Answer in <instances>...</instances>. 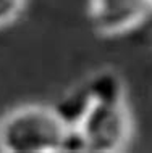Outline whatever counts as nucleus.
Returning a JSON list of instances; mask_svg holds the SVG:
<instances>
[{
	"label": "nucleus",
	"instance_id": "nucleus-6",
	"mask_svg": "<svg viewBox=\"0 0 152 153\" xmlns=\"http://www.w3.org/2000/svg\"><path fill=\"white\" fill-rule=\"evenodd\" d=\"M26 0H0V27L15 23L24 10Z\"/></svg>",
	"mask_w": 152,
	"mask_h": 153
},
{
	"label": "nucleus",
	"instance_id": "nucleus-2",
	"mask_svg": "<svg viewBox=\"0 0 152 153\" xmlns=\"http://www.w3.org/2000/svg\"><path fill=\"white\" fill-rule=\"evenodd\" d=\"M78 127L84 134L88 152L92 153L125 150L133 132L126 103H92Z\"/></svg>",
	"mask_w": 152,
	"mask_h": 153
},
{
	"label": "nucleus",
	"instance_id": "nucleus-4",
	"mask_svg": "<svg viewBox=\"0 0 152 153\" xmlns=\"http://www.w3.org/2000/svg\"><path fill=\"white\" fill-rule=\"evenodd\" d=\"M84 85L92 103H126L123 79L113 69H100L92 74Z\"/></svg>",
	"mask_w": 152,
	"mask_h": 153
},
{
	"label": "nucleus",
	"instance_id": "nucleus-5",
	"mask_svg": "<svg viewBox=\"0 0 152 153\" xmlns=\"http://www.w3.org/2000/svg\"><path fill=\"white\" fill-rule=\"evenodd\" d=\"M91 105L92 98L89 97L86 85L81 84L76 89H73L71 92H68L53 108L67 126H79V123L83 121Z\"/></svg>",
	"mask_w": 152,
	"mask_h": 153
},
{
	"label": "nucleus",
	"instance_id": "nucleus-1",
	"mask_svg": "<svg viewBox=\"0 0 152 153\" xmlns=\"http://www.w3.org/2000/svg\"><path fill=\"white\" fill-rule=\"evenodd\" d=\"M67 124L53 106L24 105L0 119V152L61 153Z\"/></svg>",
	"mask_w": 152,
	"mask_h": 153
},
{
	"label": "nucleus",
	"instance_id": "nucleus-7",
	"mask_svg": "<svg viewBox=\"0 0 152 153\" xmlns=\"http://www.w3.org/2000/svg\"><path fill=\"white\" fill-rule=\"evenodd\" d=\"M151 3H152V0H151Z\"/></svg>",
	"mask_w": 152,
	"mask_h": 153
},
{
	"label": "nucleus",
	"instance_id": "nucleus-3",
	"mask_svg": "<svg viewBox=\"0 0 152 153\" xmlns=\"http://www.w3.org/2000/svg\"><path fill=\"white\" fill-rule=\"evenodd\" d=\"M151 11V0H89V19L102 36H118L133 31Z\"/></svg>",
	"mask_w": 152,
	"mask_h": 153
}]
</instances>
